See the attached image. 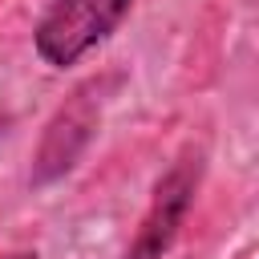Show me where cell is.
Instances as JSON below:
<instances>
[{
    "label": "cell",
    "mask_w": 259,
    "mask_h": 259,
    "mask_svg": "<svg viewBox=\"0 0 259 259\" xmlns=\"http://www.w3.org/2000/svg\"><path fill=\"white\" fill-rule=\"evenodd\" d=\"M198 178H202V158L194 150H186L154 186V198L142 214V227L134 235V243L125 247V259H162L178 235V227L186 223V210L194 202V190H198Z\"/></svg>",
    "instance_id": "cell-2"
},
{
    "label": "cell",
    "mask_w": 259,
    "mask_h": 259,
    "mask_svg": "<svg viewBox=\"0 0 259 259\" xmlns=\"http://www.w3.org/2000/svg\"><path fill=\"white\" fill-rule=\"evenodd\" d=\"M0 259H36V255H28V251H16V255H0Z\"/></svg>",
    "instance_id": "cell-4"
},
{
    "label": "cell",
    "mask_w": 259,
    "mask_h": 259,
    "mask_svg": "<svg viewBox=\"0 0 259 259\" xmlns=\"http://www.w3.org/2000/svg\"><path fill=\"white\" fill-rule=\"evenodd\" d=\"M97 117H101V89H97V81H89V85L73 89V97L45 125L40 146L32 154V182L36 186H45V182H53V178H61L65 170L77 166V158L93 142Z\"/></svg>",
    "instance_id": "cell-3"
},
{
    "label": "cell",
    "mask_w": 259,
    "mask_h": 259,
    "mask_svg": "<svg viewBox=\"0 0 259 259\" xmlns=\"http://www.w3.org/2000/svg\"><path fill=\"white\" fill-rule=\"evenodd\" d=\"M130 4L134 0H57L32 36L40 61L53 69L81 61L93 45L117 32V24L130 16Z\"/></svg>",
    "instance_id": "cell-1"
}]
</instances>
